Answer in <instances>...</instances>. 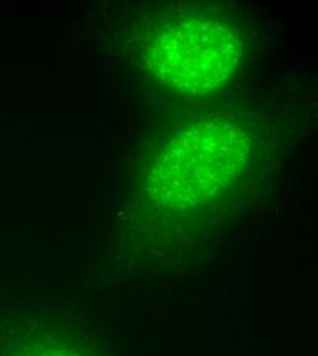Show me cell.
<instances>
[{"label":"cell","mask_w":318,"mask_h":356,"mask_svg":"<svg viewBox=\"0 0 318 356\" xmlns=\"http://www.w3.org/2000/svg\"><path fill=\"white\" fill-rule=\"evenodd\" d=\"M241 55V43L225 24L191 17L162 28L148 48L152 72L166 86L200 95L223 86Z\"/></svg>","instance_id":"cell-1"},{"label":"cell","mask_w":318,"mask_h":356,"mask_svg":"<svg viewBox=\"0 0 318 356\" xmlns=\"http://www.w3.org/2000/svg\"><path fill=\"white\" fill-rule=\"evenodd\" d=\"M246 148L243 136L232 125H198L168 147L150 181L159 185V193L203 197L236 177Z\"/></svg>","instance_id":"cell-2"}]
</instances>
